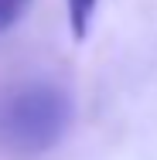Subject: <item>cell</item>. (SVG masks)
<instances>
[{
  "label": "cell",
  "mask_w": 157,
  "mask_h": 160,
  "mask_svg": "<svg viewBox=\"0 0 157 160\" xmlns=\"http://www.w3.org/2000/svg\"><path fill=\"white\" fill-rule=\"evenodd\" d=\"M28 3H31V0H0V34L7 31V28H14V24L24 17Z\"/></svg>",
  "instance_id": "cell-3"
},
{
  "label": "cell",
  "mask_w": 157,
  "mask_h": 160,
  "mask_svg": "<svg viewBox=\"0 0 157 160\" xmlns=\"http://www.w3.org/2000/svg\"><path fill=\"white\" fill-rule=\"evenodd\" d=\"M72 123V99L55 82H21L0 92V160H38Z\"/></svg>",
  "instance_id": "cell-1"
},
{
  "label": "cell",
  "mask_w": 157,
  "mask_h": 160,
  "mask_svg": "<svg viewBox=\"0 0 157 160\" xmlns=\"http://www.w3.org/2000/svg\"><path fill=\"white\" fill-rule=\"evenodd\" d=\"M68 7V28H72V38L75 41H86V34L96 21V7L99 0H65Z\"/></svg>",
  "instance_id": "cell-2"
}]
</instances>
